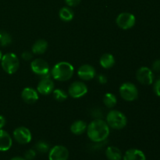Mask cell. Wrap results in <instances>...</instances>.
I'll list each match as a JSON object with an SVG mask.
<instances>
[{
	"mask_svg": "<svg viewBox=\"0 0 160 160\" xmlns=\"http://www.w3.org/2000/svg\"><path fill=\"white\" fill-rule=\"evenodd\" d=\"M87 134L92 142L95 143L103 142L109 135V127L102 119H95L88 126Z\"/></svg>",
	"mask_w": 160,
	"mask_h": 160,
	"instance_id": "6da1fadb",
	"label": "cell"
},
{
	"mask_svg": "<svg viewBox=\"0 0 160 160\" xmlns=\"http://www.w3.org/2000/svg\"><path fill=\"white\" fill-rule=\"evenodd\" d=\"M74 68L67 62H59L53 67L51 75L55 80L59 81H67L73 77Z\"/></svg>",
	"mask_w": 160,
	"mask_h": 160,
	"instance_id": "7a4b0ae2",
	"label": "cell"
},
{
	"mask_svg": "<svg viewBox=\"0 0 160 160\" xmlns=\"http://www.w3.org/2000/svg\"><path fill=\"white\" fill-rule=\"evenodd\" d=\"M106 123L112 129L121 130L126 127L128 120L126 116L120 111L111 110L106 116Z\"/></svg>",
	"mask_w": 160,
	"mask_h": 160,
	"instance_id": "3957f363",
	"label": "cell"
},
{
	"mask_svg": "<svg viewBox=\"0 0 160 160\" xmlns=\"http://www.w3.org/2000/svg\"><path fill=\"white\" fill-rule=\"evenodd\" d=\"M1 66L3 70L8 74H13L20 67V61L16 54L12 52L6 53L1 59Z\"/></svg>",
	"mask_w": 160,
	"mask_h": 160,
	"instance_id": "277c9868",
	"label": "cell"
},
{
	"mask_svg": "<svg viewBox=\"0 0 160 160\" xmlns=\"http://www.w3.org/2000/svg\"><path fill=\"white\" fill-rule=\"evenodd\" d=\"M120 95L125 101L132 102L138 97V90L133 83L126 82L120 87Z\"/></svg>",
	"mask_w": 160,
	"mask_h": 160,
	"instance_id": "5b68a950",
	"label": "cell"
},
{
	"mask_svg": "<svg viewBox=\"0 0 160 160\" xmlns=\"http://www.w3.org/2000/svg\"><path fill=\"white\" fill-rule=\"evenodd\" d=\"M31 68L35 74L39 75L42 78H49V65L44 59H36L33 60L31 63Z\"/></svg>",
	"mask_w": 160,
	"mask_h": 160,
	"instance_id": "8992f818",
	"label": "cell"
},
{
	"mask_svg": "<svg viewBox=\"0 0 160 160\" xmlns=\"http://www.w3.org/2000/svg\"><path fill=\"white\" fill-rule=\"evenodd\" d=\"M136 78L139 83L144 85H151L154 81L152 70L147 67H140L136 73Z\"/></svg>",
	"mask_w": 160,
	"mask_h": 160,
	"instance_id": "52a82bcc",
	"label": "cell"
},
{
	"mask_svg": "<svg viewBox=\"0 0 160 160\" xmlns=\"http://www.w3.org/2000/svg\"><path fill=\"white\" fill-rule=\"evenodd\" d=\"M116 22L119 28L123 30H128L134 26L136 23V18L132 13L122 12L117 17Z\"/></svg>",
	"mask_w": 160,
	"mask_h": 160,
	"instance_id": "ba28073f",
	"label": "cell"
},
{
	"mask_svg": "<svg viewBox=\"0 0 160 160\" xmlns=\"http://www.w3.org/2000/svg\"><path fill=\"white\" fill-rule=\"evenodd\" d=\"M88 93V87L82 81H74L68 88V94L73 98H80Z\"/></svg>",
	"mask_w": 160,
	"mask_h": 160,
	"instance_id": "9c48e42d",
	"label": "cell"
},
{
	"mask_svg": "<svg viewBox=\"0 0 160 160\" xmlns=\"http://www.w3.org/2000/svg\"><path fill=\"white\" fill-rule=\"evenodd\" d=\"M13 138L16 142H17L20 145H26L31 142L32 135L28 128L25 127H20L14 130Z\"/></svg>",
	"mask_w": 160,
	"mask_h": 160,
	"instance_id": "30bf717a",
	"label": "cell"
},
{
	"mask_svg": "<svg viewBox=\"0 0 160 160\" xmlns=\"http://www.w3.org/2000/svg\"><path fill=\"white\" fill-rule=\"evenodd\" d=\"M69 158V151L63 145H56L49 150V160H67Z\"/></svg>",
	"mask_w": 160,
	"mask_h": 160,
	"instance_id": "8fae6325",
	"label": "cell"
},
{
	"mask_svg": "<svg viewBox=\"0 0 160 160\" xmlns=\"http://www.w3.org/2000/svg\"><path fill=\"white\" fill-rule=\"evenodd\" d=\"M55 84L52 80L50 78H43L37 86V91L38 93L43 95H48L52 93L54 90Z\"/></svg>",
	"mask_w": 160,
	"mask_h": 160,
	"instance_id": "7c38bea8",
	"label": "cell"
},
{
	"mask_svg": "<svg viewBox=\"0 0 160 160\" xmlns=\"http://www.w3.org/2000/svg\"><path fill=\"white\" fill-rule=\"evenodd\" d=\"M78 75L83 81H90L95 77L96 70L92 66L89 64H84L78 69Z\"/></svg>",
	"mask_w": 160,
	"mask_h": 160,
	"instance_id": "4fadbf2b",
	"label": "cell"
},
{
	"mask_svg": "<svg viewBox=\"0 0 160 160\" xmlns=\"http://www.w3.org/2000/svg\"><path fill=\"white\" fill-rule=\"evenodd\" d=\"M21 98L28 104H34L38 100V92L33 88L27 87L22 91Z\"/></svg>",
	"mask_w": 160,
	"mask_h": 160,
	"instance_id": "5bb4252c",
	"label": "cell"
},
{
	"mask_svg": "<svg viewBox=\"0 0 160 160\" xmlns=\"http://www.w3.org/2000/svg\"><path fill=\"white\" fill-rule=\"evenodd\" d=\"M12 140L11 136L4 130H0V151H8L12 147Z\"/></svg>",
	"mask_w": 160,
	"mask_h": 160,
	"instance_id": "9a60e30c",
	"label": "cell"
},
{
	"mask_svg": "<svg viewBox=\"0 0 160 160\" xmlns=\"http://www.w3.org/2000/svg\"><path fill=\"white\" fill-rule=\"evenodd\" d=\"M123 160H146V156L142 150L130 148L125 152Z\"/></svg>",
	"mask_w": 160,
	"mask_h": 160,
	"instance_id": "2e32d148",
	"label": "cell"
},
{
	"mask_svg": "<svg viewBox=\"0 0 160 160\" xmlns=\"http://www.w3.org/2000/svg\"><path fill=\"white\" fill-rule=\"evenodd\" d=\"M88 125L84 120H77L70 126V131L75 135H81L87 131Z\"/></svg>",
	"mask_w": 160,
	"mask_h": 160,
	"instance_id": "e0dca14e",
	"label": "cell"
},
{
	"mask_svg": "<svg viewBox=\"0 0 160 160\" xmlns=\"http://www.w3.org/2000/svg\"><path fill=\"white\" fill-rule=\"evenodd\" d=\"M106 156L109 160H122L123 154L117 147L109 146L106 150Z\"/></svg>",
	"mask_w": 160,
	"mask_h": 160,
	"instance_id": "ac0fdd59",
	"label": "cell"
},
{
	"mask_svg": "<svg viewBox=\"0 0 160 160\" xmlns=\"http://www.w3.org/2000/svg\"><path fill=\"white\" fill-rule=\"evenodd\" d=\"M48 42L44 40V39H39L37 42H34L32 48H31V51L34 54H43L46 52L47 48H48Z\"/></svg>",
	"mask_w": 160,
	"mask_h": 160,
	"instance_id": "d6986e66",
	"label": "cell"
},
{
	"mask_svg": "<svg viewBox=\"0 0 160 160\" xmlns=\"http://www.w3.org/2000/svg\"><path fill=\"white\" fill-rule=\"evenodd\" d=\"M99 62L104 69H110L115 64V58L110 53H106L101 56Z\"/></svg>",
	"mask_w": 160,
	"mask_h": 160,
	"instance_id": "ffe728a7",
	"label": "cell"
},
{
	"mask_svg": "<svg viewBox=\"0 0 160 160\" xmlns=\"http://www.w3.org/2000/svg\"><path fill=\"white\" fill-rule=\"evenodd\" d=\"M73 16L74 14H73V10L69 7H62L59 12V17L62 21H71L73 19Z\"/></svg>",
	"mask_w": 160,
	"mask_h": 160,
	"instance_id": "44dd1931",
	"label": "cell"
},
{
	"mask_svg": "<svg viewBox=\"0 0 160 160\" xmlns=\"http://www.w3.org/2000/svg\"><path fill=\"white\" fill-rule=\"evenodd\" d=\"M103 102L105 106L108 108H113L117 103V98L115 95L112 93H106L105 94L103 97Z\"/></svg>",
	"mask_w": 160,
	"mask_h": 160,
	"instance_id": "7402d4cb",
	"label": "cell"
},
{
	"mask_svg": "<svg viewBox=\"0 0 160 160\" xmlns=\"http://www.w3.org/2000/svg\"><path fill=\"white\" fill-rule=\"evenodd\" d=\"M53 94V97H54L56 101H59V102H63L68 98V95H67V92L65 91L62 90V89H54L52 92Z\"/></svg>",
	"mask_w": 160,
	"mask_h": 160,
	"instance_id": "603a6c76",
	"label": "cell"
},
{
	"mask_svg": "<svg viewBox=\"0 0 160 160\" xmlns=\"http://www.w3.org/2000/svg\"><path fill=\"white\" fill-rule=\"evenodd\" d=\"M36 152H38L40 153H46L49 152L50 147L49 145L46 142L44 141H39L35 145Z\"/></svg>",
	"mask_w": 160,
	"mask_h": 160,
	"instance_id": "cb8c5ba5",
	"label": "cell"
},
{
	"mask_svg": "<svg viewBox=\"0 0 160 160\" xmlns=\"http://www.w3.org/2000/svg\"><path fill=\"white\" fill-rule=\"evenodd\" d=\"M11 43H12V38H11L10 34H8L7 32H1V37H0L1 46H8Z\"/></svg>",
	"mask_w": 160,
	"mask_h": 160,
	"instance_id": "d4e9b609",
	"label": "cell"
},
{
	"mask_svg": "<svg viewBox=\"0 0 160 160\" xmlns=\"http://www.w3.org/2000/svg\"><path fill=\"white\" fill-rule=\"evenodd\" d=\"M36 155H37V152H36L35 149H28L24 153V158L23 159L25 160H34L35 159Z\"/></svg>",
	"mask_w": 160,
	"mask_h": 160,
	"instance_id": "484cf974",
	"label": "cell"
},
{
	"mask_svg": "<svg viewBox=\"0 0 160 160\" xmlns=\"http://www.w3.org/2000/svg\"><path fill=\"white\" fill-rule=\"evenodd\" d=\"M153 90H154L155 94L158 97H160V78L155 81L154 86H153Z\"/></svg>",
	"mask_w": 160,
	"mask_h": 160,
	"instance_id": "4316f807",
	"label": "cell"
},
{
	"mask_svg": "<svg viewBox=\"0 0 160 160\" xmlns=\"http://www.w3.org/2000/svg\"><path fill=\"white\" fill-rule=\"evenodd\" d=\"M65 2L67 6L73 7V6H78L81 2V0H65Z\"/></svg>",
	"mask_w": 160,
	"mask_h": 160,
	"instance_id": "83f0119b",
	"label": "cell"
},
{
	"mask_svg": "<svg viewBox=\"0 0 160 160\" xmlns=\"http://www.w3.org/2000/svg\"><path fill=\"white\" fill-rule=\"evenodd\" d=\"M32 56H33L32 53H31L30 52H28V51L23 52L22 53V55H21L22 59H23V60H25V61L31 60V59H32Z\"/></svg>",
	"mask_w": 160,
	"mask_h": 160,
	"instance_id": "f1b7e54d",
	"label": "cell"
},
{
	"mask_svg": "<svg viewBox=\"0 0 160 160\" xmlns=\"http://www.w3.org/2000/svg\"><path fill=\"white\" fill-rule=\"evenodd\" d=\"M152 70L156 72L160 71V59H156L152 63Z\"/></svg>",
	"mask_w": 160,
	"mask_h": 160,
	"instance_id": "f546056e",
	"label": "cell"
},
{
	"mask_svg": "<svg viewBox=\"0 0 160 160\" xmlns=\"http://www.w3.org/2000/svg\"><path fill=\"white\" fill-rule=\"evenodd\" d=\"M97 79H98V83H100L102 84H104L107 82V78L103 74H98L97 76Z\"/></svg>",
	"mask_w": 160,
	"mask_h": 160,
	"instance_id": "4dcf8cb0",
	"label": "cell"
},
{
	"mask_svg": "<svg viewBox=\"0 0 160 160\" xmlns=\"http://www.w3.org/2000/svg\"><path fill=\"white\" fill-rule=\"evenodd\" d=\"M6 119H5V117H3V116L0 115V130L2 129L3 127L6 125Z\"/></svg>",
	"mask_w": 160,
	"mask_h": 160,
	"instance_id": "1f68e13d",
	"label": "cell"
},
{
	"mask_svg": "<svg viewBox=\"0 0 160 160\" xmlns=\"http://www.w3.org/2000/svg\"><path fill=\"white\" fill-rule=\"evenodd\" d=\"M10 160H25V159H23V158L20 157V156H16V157L12 158Z\"/></svg>",
	"mask_w": 160,
	"mask_h": 160,
	"instance_id": "d6a6232c",
	"label": "cell"
},
{
	"mask_svg": "<svg viewBox=\"0 0 160 160\" xmlns=\"http://www.w3.org/2000/svg\"><path fill=\"white\" fill-rule=\"evenodd\" d=\"M2 52L0 51V61H1V59H2Z\"/></svg>",
	"mask_w": 160,
	"mask_h": 160,
	"instance_id": "836d02e7",
	"label": "cell"
},
{
	"mask_svg": "<svg viewBox=\"0 0 160 160\" xmlns=\"http://www.w3.org/2000/svg\"><path fill=\"white\" fill-rule=\"evenodd\" d=\"M0 37H1V32H0Z\"/></svg>",
	"mask_w": 160,
	"mask_h": 160,
	"instance_id": "e575fe53",
	"label": "cell"
}]
</instances>
